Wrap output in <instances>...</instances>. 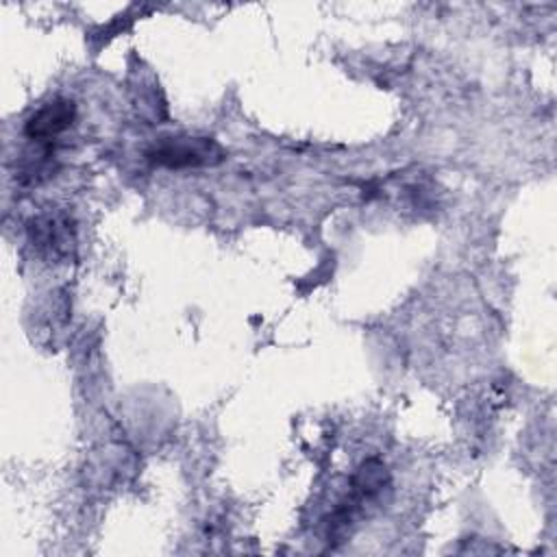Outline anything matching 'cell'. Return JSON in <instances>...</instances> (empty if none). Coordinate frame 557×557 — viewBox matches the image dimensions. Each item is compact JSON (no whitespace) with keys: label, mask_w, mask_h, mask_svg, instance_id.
<instances>
[{"label":"cell","mask_w":557,"mask_h":557,"mask_svg":"<svg viewBox=\"0 0 557 557\" xmlns=\"http://www.w3.org/2000/svg\"><path fill=\"white\" fill-rule=\"evenodd\" d=\"M146 159L152 165L183 170L215 165L224 159V150L218 141L207 137H165L146 152Z\"/></svg>","instance_id":"cell-1"},{"label":"cell","mask_w":557,"mask_h":557,"mask_svg":"<svg viewBox=\"0 0 557 557\" xmlns=\"http://www.w3.org/2000/svg\"><path fill=\"white\" fill-rule=\"evenodd\" d=\"M76 120V104L67 98H54L39 107L26 122V137L37 141H50L67 131Z\"/></svg>","instance_id":"cell-2"}]
</instances>
